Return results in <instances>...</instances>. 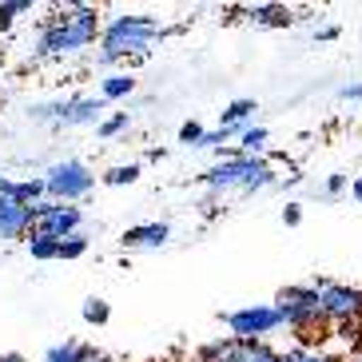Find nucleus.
Here are the masks:
<instances>
[{
	"instance_id": "1",
	"label": "nucleus",
	"mask_w": 362,
	"mask_h": 362,
	"mask_svg": "<svg viewBox=\"0 0 362 362\" xmlns=\"http://www.w3.org/2000/svg\"><path fill=\"white\" fill-rule=\"evenodd\" d=\"M100 33H104V24L92 4H64L40 24L33 60H72V56L88 52L100 40Z\"/></svg>"
},
{
	"instance_id": "2",
	"label": "nucleus",
	"mask_w": 362,
	"mask_h": 362,
	"mask_svg": "<svg viewBox=\"0 0 362 362\" xmlns=\"http://www.w3.org/2000/svg\"><path fill=\"white\" fill-rule=\"evenodd\" d=\"M163 28L156 16L148 12H119L104 24L100 33V52H96V64L100 68H112L116 60H128V56H148L156 48V40H163Z\"/></svg>"
},
{
	"instance_id": "3",
	"label": "nucleus",
	"mask_w": 362,
	"mask_h": 362,
	"mask_svg": "<svg viewBox=\"0 0 362 362\" xmlns=\"http://www.w3.org/2000/svg\"><path fill=\"white\" fill-rule=\"evenodd\" d=\"M203 187L211 195H223V192H239V195H255V192H267V187H279V175L275 168L255 156V160H247V156H235V160H219L215 168H207L199 175Z\"/></svg>"
},
{
	"instance_id": "4",
	"label": "nucleus",
	"mask_w": 362,
	"mask_h": 362,
	"mask_svg": "<svg viewBox=\"0 0 362 362\" xmlns=\"http://www.w3.org/2000/svg\"><path fill=\"white\" fill-rule=\"evenodd\" d=\"M275 310L283 315V327H295L298 334H319L322 310H319V287L295 283L275 295Z\"/></svg>"
},
{
	"instance_id": "5",
	"label": "nucleus",
	"mask_w": 362,
	"mask_h": 362,
	"mask_svg": "<svg viewBox=\"0 0 362 362\" xmlns=\"http://www.w3.org/2000/svg\"><path fill=\"white\" fill-rule=\"evenodd\" d=\"M44 187H48V199L52 203H80L92 187H96V175L84 160H60L44 171Z\"/></svg>"
},
{
	"instance_id": "6",
	"label": "nucleus",
	"mask_w": 362,
	"mask_h": 362,
	"mask_svg": "<svg viewBox=\"0 0 362 362\" xmlns=\"http://www.w3.org/2000/svg\"><path fill=\"white\" fill-rule=\"evenodd\" d=\"M319 310H322V322H334V327H362V291L327 279L319 287Z\"/></svg>"
},
{
	"instance_id": "7",
	"label": "nucleus",
	"mask_w": 362,
	"mask_h": 362,
	"mask_svg": "<svg viewBox=\"0 0 362 362\" xmlns=\"http://www.w3.org/2000/svg\"><path fill=\"white\" fill-rule=\"evenodd\" d=\"M231 339H255L263 342V334L283 327V315L275 310V303H251V307H239V310H227L223 315Z\"/></svg>"
},
{
	"instance_id": "8",
	"label": "nucleus",
	"mask_w": 362,
	"mask_h": 362,
	"mask_svg": "<svg viewBox=\"0 0 362 362\" xmlns=\"http://www.w3.org/2000/svg\"><path fill=\"white\" fill-rule=\"evenodd\" d=\"M84 227V211L72 207V203H52L44 199L36 203V235H48V239H60L64 243L68 235H76Z\"/></svg>"
},
{
	"instance_id": "9",
	"label": "nucleus",
	"mask_w": 362,
	"mask_h": 362,
	"mask_svg": "<svg viewBox=\"0 0 362 362\" xmlns=\"http://www.w3.org/2000/svg\"><path fill=\"white\" fill-rule=\"evenodd\" d=\"M271 346L255 339H215L207 346H199V362H267L271 358Z\"/></svg>"
},
{
	"instance_id": "10",
	"label": "nucleus",
	"mask_w": 362,
	"mask_h": 362,
	"mask_svg": "<svg viewBox=\"0 0 362 362\" xmlns=\"http://www.w3.org/2000/svg\"><path fill=\"white\" fill-rule=\"evenodd\" d=\"M36 231V207L0 199V239H28Z\"/></svg>"
},
{
	"instance_id": "11",
	"label": "nucleus",
	"mask_w": 362,
	"mask_h": 362,
	"mask_svg": "<svg viewBox=\"0 0 362 362\" xmlns=\"http://www.w3.org/2000/svg\"><path fill=\"white\" fill-rule=\"evenodd\" d=\"M168 239H171V223H163V219H156V223H136L124 231V247L128 251H156Z\"/></svg>"
},
{
	"instance_id": "12",
	"label": "nucleus",
	"mask_w": 362,
	"mask_h": 362,
	"mask_svg": "<svg viewBox=\"0 0 362 362\" xmlns=\"http://www.w3.org/2000/svg\"><path fill=\"white\" fill-rule=\"evenodd\" d=\"M0 199H16V203H24V207L44 203L48 199L44 175H33V180H8V175H0Z\"/></svg>"
},
{
	"instance_id": "13",
	"label": "nucleus",
	"mask_w": 362,
	"mask_h": 362,
	"mask_svg": "<svg viewBox=\"0 0 362 362\" xmlns=\"http://www.w3.org/2000/svg\"><path fill=\"white\" fill-rule=\"evenodd\" d=\"M100 116H104V100L68 96V112H64V119H60V128H84V124H96L100 128Z\"/></svg>"
},
{
	"instance_id": "14",
	"label": "nucleus",
	"mask_w": 362,
	"mask_h": 362,
	"mask_svg": "<svg viewBox=\"0 0 362 362\" xmlns=\"http://www.w3.org/2000/svg\"><path fill=\"white\" fill-rule=\"evenodd\" d=\"M44 362H100L96 346H88V342H76V339H64L48 346L44 351Z\"/></svg>"
},
{
	"instance_id": "15",
	"label": "nucleus",
	"mask_w": 362,
	"mask_h": 362,
	"mask_svg": "<svg viewBox=\"0 0 362 362\" xmlns=\"http://www.w3.org/2000/svg\"><path fill=\"white\" fill-rule=\"evenodd\" d=\"M247 21L251 24H263V28H287L295 16H291L287 4H247Z\"/></svg>"
},
{
	"instance_id": "16",
	"label": "nucleus",
	"mask_w": 362,
	"mask_h": 362,
	"mask_svg": "<svg viewBox=\"0 0 362 362\" xmlns=\"http://www.w3.org/2000/svg\"><path fill=\"white\" fill-rule=\"evenodd\" d=\"M132 92H136V76L132 72H112V76H104L100 80V100H128Z\"/></svg>"
},
{
	"instance_id": "17",
	"label": "nucleus",
	"mask_w": 362,
	"mask_h": 362,
	"mask_svg": "<svg viewBox=\"0 0 362 362\" xmlns=\"http://www.w3.org/2000/svg\"><path fill=\"white\" fill-rule=\"evenodd\" d=\"M259 107L255 100H231V104L219 112V128H251V116H255Z\"/></svg>"
},
{
	"instance_id": "18",
	"label": "nucleus",
	"mask_w": 362,
	"mask_h": 362,
	"mask_svg": "<svg viewBox=\"0 0 362 362\" xmlns=\"http://www.w3.org/2000/svg\"><path fill=\"white\" fill-rule=\"evenodd\" d=\"M64 112H68V96H64V100H48V104H33V107H28L33 124H52V128H60Z\"/></svg>"
},
{
	"instance_id": "19",
	"label": "nucleus",
	"mask_w": 362,
	"mask_h": 362,
	"mask_svg": "<svg viewBox=\"0 0 362 362\" xmlns=\"http://www.w3.org/2000/svg\"><path fill=\"white\" fill-rule=\"evenodd\" d=\"M24 243H28V255H33L36 263H52V259H60V239H48V235L33 231Z\"/></svg>"
},
{
	"instance_id": "20",
	"label": "nucleus",
	"mask_w": 362,
	"mask_h": 362,
	"mask_svg": "<svg viewBox=\"0 0 362 362\" xmlns=\"http://www.w3.org/2000/svg\"><path fill=\"white\" fill-rule=\"evenodd\" d=\"M263 148H267V128L251 124V128L239 136V148H235V156H247V160H255V156H263Z\"/></svg>"
},
{
	"instance_id": "21",
	"label": "nucleus",
	"mask_w": 362,
	"mask_h": 362,
	"mask_svg": "<svg viewBox=\"0 0 362 362\" xmlns=\"http://www.w3.org/2000/svg\"><path fill=\"white\" fill-rule=\"evenodd\" d=\"M100 180H104L107 187H124V183H136V180H139V163H116V168H107Z\"/></svg>"
},
{
	"instance_id": "22",
	"label": "nucleus",
	"mask_w": 362,
	"mask_h": 362,
	"mask_svg": "<svg viewBox=\"0 0 362 362\" xmlns=\"http://www.w3.org/2000/svg\"><path fill=\"white\" fill-rule=\"evenodd\" d=\"M24 12H33V0H4L0 4V33H8L16 16H24Z\"/></svg>"
},
{
	"instance_id": "23",
	"label": "nucleus",
	"mask_w": 362,
	"mask_h": 362,
	"mask_svg": "<svg viewBox=\"0 0 362 362\" xmlns=\"http://www.w3.org/2000/svg\"><path fill=\"white\" fill-rule=\"evenodd\" d=\"M112 319V307H107L104 298H84V322H92V327H104V322Z\"/></svg>"
},
{
	"instance_id": "24",
	"label": "nucleus",
	"mask_w": 362,
	"mask_h": 362,
	"mask_svg": "<svg viewBox=\"0 0 362 362\" xmlns=\"http://www.w3.org/2000/svg\"><path fill=\"white\" fill-rule=\"evenodd\" d=\"M128 124H132V119H128V112H116V116H107V119H100V139H116L119 136V132H124V128H128Z\"/></svg>"
},
{
	"instance_id": "25",
	"label": "nucleus",
	"mask_w": 362,
	"mask_h": 362,
	"mask_svg": "<svg viewBox=\"0 0 362 362\" xmlns=\"http://www.w3.org/2000/svg\"><path fill=\"white\" fill-rule=\"evenodd\" d=\"M84 251H88V235H84V231L68 235L64 243H60V259H80Z\"/></svg>"
},
{
	"instance_id": "26",
	"label": "nucleus",
	"mask_w": 362,
	"mask_h": 362,
	"mask_svg": "<svg viewBox=\"0 0 362 362\" xmlns=\"http://www.w3.org/2000/svg\"><path fill=\"white\" fill-rule=\"evenodd\" d=\"M203 136H207V132H203V124H199V119H187V124L180 128V144H192V148H199V144H203Z\"/></svg>"
},
{
	"instance_id": "27",
	"label": "nucleus",
	"mask_w": 362,
	"mask_h": 362,
	"mask_svg": "<svg viewBox=\"0 0 362 362\" xmlns=\"http://www.w3.org/2000/svg\"><path fill=\"white\" fill-rule=\"evenodd\" d=\"M283 362H334V358L322 354V351H303V346H295V351L283 354Z\"/></svg>"
},
{
	"instance_id": "28",
	"label": "nucleus",
	"mask_w": 362,
	"mask_h": 362,
	"mask_svg": "<svg viewBox=\"0 0 362 362\" xmlns=\"http://www.w3.org/2000/svg\"><path fill=\"white\" fill-rule=\"evenodd\" d=\"M342 192H346V175H342V171H334V175L327 180V199H334V195H342Z\"/></svg>"
},
{
	"instance_id": "29",
	"label": "nucleus",
	"mask_w": 362,
	"mask_h": 362,
	"mask_svg": "<svg viewBox=\"0 0 362 362\" xmlns=\"http://www.w3.org/2000/svg\"><path fill=\"white\" fill-rule=\"evenodd\" d=\"M283 223H287V227L303 223V203H287V207H283Z\"/></svg>"
},
{
	"instance_id": "30",
	"label": "nucleus",
	"mask_w": 362,
	"mask_h": 362,
	"mask_svg": "<svg viewBox=\"0 0 362 362\" xmlns=\"http://www.w3.org/2000/svg\"><path fill=\"white\" fill-rule=\"evenodd\" d=\"M339 100H346V104H362V84H346V88H339Z\"/></svg>"
},
{
	"instance_id": "31",
	"label": "nucleus",
	"mask_w": 362,
	"mask_h": 362,
	"mask_svg": "<svg viewBox=\"0 0 362 362\" xmlns=\"http://www.w3.org/2000/svg\"><path fill=\"white\" fill-rule=\"evenodd\" d=\"M315 40H339V24H322L319 33H315Z\"/></svg>"
},
{
	"instance_id": "32",
	"label": "nucleus",
	"mask_w": 362,
	"mask_h": 362,
	"mask_svg": "<svg viewBox=\"0 0 362 362\" xmlns=\"http://www.w3.org/2000/svg\"><path fill=\"white\" fill-rule=\"evenodd\" d=\"M199 207H203V215H207V219H211V215H219V195H207Z\"/></svg>"
},
{
	"instance_id": "33",
	"label": "nucleus",
	"mask_w": 362,
	"mask_h": 362,
	"mask_svg": "<svg viewBox=\"0 0 362 362\" xmlns=\"http://www.w3.org/2000/svg\"><path fill=\"white\" fill-rule=\"evenodd\" d=\"M0 362H28V358H24V354H16V351H4V354H0Z\"/></svg>"
},
{
	"instance_id": "34",
	"label": "nucleus",
	"mask_w": 362,
	"mask_h": 362,
	"mask_svg": "<svg viewBox=\"0 0 362 362\" xmlns=\"http://www.w3.org/2000/svg\"><path fill=\"white\" fill-rule=\"evenodd\" d=\"M351 195H354V203H362V175L351 183Z\"/></svg>"
},
{
	"instance_id": "35",
	"label": "nucleus",
	"mask_w": 362,
	"mask_h": 362,
	"mask_svg": "<svg viewBox=\"0 0 362 362\" xmlns=\"http://www.w3.org/2000/svg\"><path fill=\"white\" fill-rule=\"evenodd\" d=\"M267 362H283V354H279V351H275V354H271V358H267Z\"/></svg>"
},
{
	"instance_id": "36",
	"label": "nucleus",
	"mask_w": 362,
	"mask_h": 362,
	"mask_svg": "<svg viewBox=\"0 0 362 362\" xmlns=\"http://www.w3.org/2000/svg\"><path fill=\"white\" fill-rule=\"evenodd\" d=\"M358 362H362V358H358Z\"/></svg>"
}]
</instances>
